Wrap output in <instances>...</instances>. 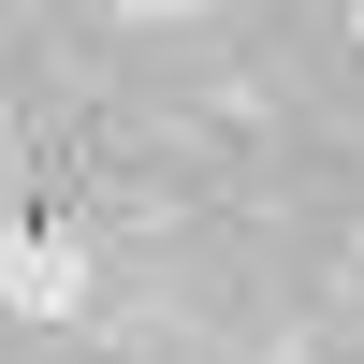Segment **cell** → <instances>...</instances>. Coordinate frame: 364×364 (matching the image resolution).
<instances>
[{
    "label": "cell",
    "mask_w": 364,
    "mask_h": 364,
    "mask_svg": "<svg viewBox=\"0 0 364 364\" xmlns=\"http://www.w3.org/2000/svg\"><path fill=\"white\" fill-rule=\"evenodd\" d=\"M117 15H204V0H117Z\"/></svg>",
    "instance_id": "2"
},
{
    "label": "cell",
    "mask_w": 364,
    "mask_h": 364,
    "mask_svg": "<svg viewBox=\"0 0 364 364\" xmlns=\"http://www.w3.org/2000/svg\"><path fill=\"white\" fill-rule=\"evenodd\" d=\"M15 306H29V321H73V306H87V262L58 248V233H29V248H15Z\"/></svg>",
    "instance_id": "1"
}]
</instances>
